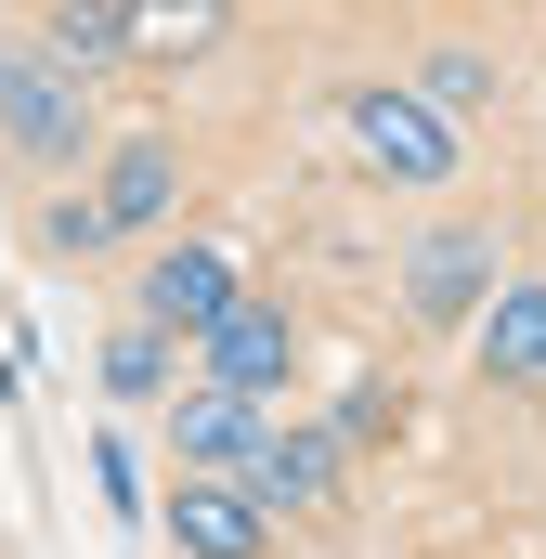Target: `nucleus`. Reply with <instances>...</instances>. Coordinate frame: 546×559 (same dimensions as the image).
<instances>
[{"label": "nucleus", "instance_id": "10", "mask_svg": "<svg viewBox=\"0 0 546 559\" xmlns=\"http://www.w3.org/2000/svg\"><path fill=\"white\" fill-rule=\"evenodd\" d=\"M482 378L495 391H546V286L495 274V299H482Z\"/></svg>", "mask_w": 546, "mask_h": 559}, {"label": "nucleus", "instance_id": "16", "mask_svg": "<svg viewBox=\"0 0 546 559\" xmlns=\"http://www.w3.org/2000/svg\"><path fill=\"white\" fill-rule=\"evenodd\" d=\"M92 481H105V508H118V521H143V468H131V442H118V429L92 442Z\"/></svg>", "mask_w": 546, "mask_h": 559}, {"label": "nucleus", "instance_id": "3", "mask_svg": "<svg viewBox=\"0 0 546 559\" xmlns=\"http://www.w3.org/2000/svg\"><path fill=\"white\" fill-rule=\"evenodd\" d=\"M222 299H248V274H235V248H222V235H169V248L143 261V286H131V312H143V325H169L182 352L222 325Z\"/></svg>", "mask_w": 546, "mask_h": 559}, {"label": "nucleus", "instance_id": "8", "mask_svg": "<svg viewBox=\"0 0 546 559\" xmlns=\"http://www.w3.org/2000/svg\"><path fill=\"white\" fill-rule=\"evenodd\" d=\"M261 429H273L261 391H222V378L169 391V455H182V468H248V455H261Z\"/></svg>", "mask_w": 546, "mask_h": 559}, {"label": "nucleus", "instance_id": "14", "mask_svg": "<svg viewBox=\"0 0 546 559\" xmlns=\"http://www.w3.org/2000/svg\"><path fill=\"white\" fill-rule=\"evenodd\" d=\"M416 92H429L442 118H482V105H495V66H482V52H429V66H416Z\"/></svg>", "mask_w": 546, "mask_h": 559}, {"label": "nucleus", "instance_id": "2", "mask_svg": "<svg viewBox=\"0 0 546 559\" xmlns=\"http://www.w3.org/2000/svg\"><path fill=\"white\" fill-rule=\"evenodd\" d=\"M339 131H352V156H365L378 182H416V195H429V182H455V118H442L416 79H404V92H391V79H365V92L339 105Z\"/></svg>", "mask_w": 546, "mask_h": 559}, {"label": "nucleus", "instance_id": "9", "mask_svg": "<svg viewBox=\"0 0 546 559\" xmlns=\"http://www.w3.org/2000/svg\"><path fill=\"white\" fill-rule=\"evenodd\" d=\"M169 195H182V143H169V131H131V143H105V182H92L105 235H156V222H169Z\"/></svg>", "mask_w": 546, "mask_h": 559}, {"label": "nucleus", "instance_id": "6", "mask_svg": "<svg viewBox=\"0 0 546 559\" xmlns=\"http://www.w3.org/2000/svg\"><path fill=\"white\" fill-rule=\"evenodd\" d=\"M339 481H352V429L339 417H273L261 455H248V495L261 508H325Z\"/></svg>", "mask_w": 546, "mask_h": 559}, {"label": "nucleus", "instance_id": "11", "mask_svg": "<svg viewBox=\"0 0 546 559\" xmlns=\"http://www.w3.org/2000/svg\"><path fill=\"white\" fill-rule=\"evenodd\" d=\"M118 13H131V66H209L235 26V0H118Z\"/></svg>", "mask_w": 546, "mask_h": 559}, {"label": "nucleus", "instance_id": "13", "mask_svg": "<svg viewBox=\"0 0 546 559\" xmlns=\"http://www.w3.org/2000/svg\"><path fill=\"white\" fill-rule=\"evenodd\" d=\"M169 352H182V338L131 312V325L105 338V391H118V404H169Z\"/></svg>", "mask_w": 546, "mask_h": 559}, {"label": "nucleus", "instance_id": "12", "mask_svg": "<svg viewBox=\"0 0 546 559\" xmlns=\"http://www.w3.org/2000/svg\"><path fill=\"white\" fill-rule=\"evenodd\" d=\"M39 39H52L79 79H92V66H131V13H118V0H52V13H39Z\"/></svg>", "mask_w": 546, "mask_h": 559}, {"label": "nucleus", "instance_id": "4", "mask_svg": "<svg viewBox=\"0 0 546 559\" xmlns=\"http://www.w3.org/2000/svg\"><path fill=\"white\" fill-rule=\"evenodd\" d=\"M169 547L182 559H261L273 508L248 495V468H182V481H169Z\"/></svg>", "mask_w": 546, "mask_h": 559}, {"label": "nucleus", "instance_id": "15", "mask_svg": "<svg viewBox=\"0 0 546 559\" xmlns=\"http://www.w3.org/2000/svg\"><path fill=\"white\" fill-rule=\"evenodd\" d=\"M39 235H52V248H66V261H92V248H118V235H105V209H92V195H52V222H39Z\"/></svg>", "mask_w": 546, "mask_h": 559}, {"label": "nucleus", "instance_id": "5", "mask_svg": "<svg viewBox=\"0 0 546 559\" xmlns=\"http://www.w3.org/2000/svg\"><path fill=\"white\" fill-rule=\"evenodd\" d=\"M482 299H495V235L482 222L416 235V261H404V312L416 325H482Z\"/></svg>", "mask_w": 546, "mask_h": 559}, {"label": "nucleus", "instance_id": "1", "mask_svg": "<svg viewBox=\"0 0 546 559\" xmlns=\"http://www.w3.org/2000/svg\"><path fill=\"white\" fill-rule=\"evenodd\" d=\"M0 143L26 169H79L92 156V79L52 39H0Z\"/></svg>", "mask_w": 546, "mask_h": 559}, {"label": "nucleus", "instance_id": "7", "mask_svg": "<svg viewBox=\"0 0 546 559\" xmlns=\"http://www.w3.org/2000/svg\"><path fill=\"white\" fill-rule=\"evenodd\" d=\"M286 365H299V325H286L273 299H222V325L195 338V378L261 391V404H286Z\"/></svg>", "mask_w": 546, "mask_h": 559}]
</instances>
